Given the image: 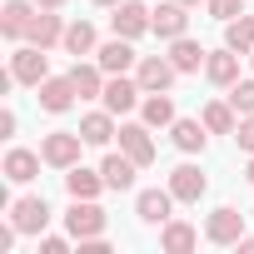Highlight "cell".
Wrapping results in <instances>:
<instances>
[{
	"mask_svg": "<svg viewBox=\"0 0 254 254\" xmlns=\"http://www.w3.org/2000/svg\"><path fill=\"white\" fill-rule=\"evenodd\" d=\"M80 150H85V135H80V130H55V135L40 140V155H45V165H55V170H75V165H80Z\"/></svg>",
	"mask_w": 254,
	"mask_h": 254,
	"instance_id": "6da1fadb",
	"label": "cell"
},
{
	"mask_svg": "<svg viewBox=\"0 0 254 254\" xmlns=\"http://www.w3.org/2000/svg\"><path fill=\"white\" fill-rule=\"evenodd\" d=\"M10 75H15V85H40V80H50V60H45V50L25 40V45L10 55Z\"/></svg>",
	"mask_w": 254,
	"mask_h": 254,
	"instance_id": "7a4b0ae2",
	"label": "cell"
},
{
	"mask_svg": "<svg viewBox=\"0 0 254 254\" xmlns=\"http://www.w3.org/2000/svg\"><path fill=\"white\" fill-rule=\"evenodd\" d=\"M150 5H140V0H120L115 5V15H110V25H115V35H125V40H140L145 30H150Z\"/></svg>",
	"mask_w": 254,
	"mask_h": 254,
	"instance_id": "3957f363",
	"label": "cell"
},
{
	"mask_svg": "<svg viewBox=\"0 0 254 254\" xmlns=\"http://www.w3.org/2000/svg\"><path fill=\"white\" fill-rule=\"evenodd\" d=\"M175 75H180V70H175V60H170V55H145V60H140V70H135V80H140V90H145V95L170 90V85H175Z\"/></svg>",
	"mask_w": 254,
	"mask_h": 254,
	"instance_id": "277c9868",
	"label": "cell"
},
{
	"mask_svg": "<svg viewBox=\"0 0 254 254\" xmlns=\"http://www.w3.org/2000/svg\"><path fill=\"white\" fill-rule=\"evenodd\" d=\"M65 229H70L75 239H95V234H105V209H100L95 199H75L70 214H65Z\"/></svg>",
	"mask_w": 254,
	"mask_h": 254,
	"instance_id": "5b68a950",
	"label": "cell"
},
{
	"mask_svg": "<svg viewBox=\"0 0 254 254\" xmlns=\"http://www.w3.org/2000/svg\"><path fill=\"white\" fill-rule=\"evenodd\" d=\"M10 219H15L20 234H40V229L50 224V204H45V194H25V199H15V204H10Z\"/></svg>",
	"mask_w": 254,
	"mask_h": 254,
	"instance_id": "8992f818",
	"label": "cell"
},
{
	"mask_svg": "<svg viewBox=\"0 0 254 254\" xmlns=\"http://www.w3.org/2000/svg\"><path fill=\"white\" fill-rule=\"evenodd\" d=\"M204 239H209V244H239V239H244V214L229 209V204L214 209V214L204 219Z\"/></svg>",
	"mask_w": 254,
	"mask_h": 254,
	"instance_id": "52a82bcc",
	"label": "cell"
},
{
	"mask_svg": "<svg viewBox=\"0 0 254 254\" xmlns=\"http://www.w3.org/2000/svg\"><path fill=\"white\" fill-rule=\"evenodd\" d=\"M140 95H145V90H140V80L110 75V80H105V95H100V100H105V110H110V115H130V110L140 105Z\"/></svg>",
	"mask_w": 254,
	"mask_h": 254,
	"instance_id": "ba28073f",
	"label": "cell"
},
{
	"mask_svg": "<svg viewBox=\"0 0 254 254\" xmlns=\"http://www.w3.org/2000/svg\"><path fill=\"white\" fill-rule=\"evenodd\" d=\"M190 5H180V0H165V5H155V15H150V30L160 35V40H180L185 30H190V15H185Z\"/></svg>",
	"mask_w": 254,
	"mask_h": 254,
	"instance_id": "9c48e42d",
	"label": "cell"
},
{
	"mask_svg": "<svg viewBox=\"0 0 254 254\" xmlns=\"http://www.w3.org/2000/svg\"><path fill=\"white\" fill-rule=\"evenodd\" d=\"M120 150L130 155L140 170L155 165V140H150V125H120Z\"/></svg>",
	"mask_w": 254,
	"mask_h": 254,
	"instance_id": "30bf717a",
	"label": "cell"
},
{
	"mask_svg": "<svg viewBox=\"0 0 254 254\" xmlns=\"http://www.w3.org/2000/svg\"><path fill=\"white\" fill-rule=\"evenodd\" d=\"M35 90H40V105H45L50 115H65V110L75 105V95H80L70 75H50V80H40Z\"/></svg>",
	"mask_w": 254,
	"mask_h": 254,
	"instance_id": "8fae6325",
	"label": "cell"
},
{
	"mask_svg": "<svg viewBox=\"0 0 254 254\" xmlns=\"http://www.w3.org/2000/svg\"><path fill=\"white\" fill-rule=\"evenodd\" d=\"M30 20H35L30 0H5V10H0V35H5V40H25L30 35Z\"/></svg>",
	"mask_w": 254,
	"mask_h": 254,
	"instance_id": "7c38bea8",
	"label": "cell"
},
{
	"mask_svg": "<svg viewBox=\"0 0 254 254\" xmlns=\"http://www.w3.org/2000/svg\"><path fill=\"white\" fill-rule=\"evenodd\" d=\"M209 190V180L194 170V165H180V170H170V194L180 199V204H199V194Z\"/></svg>",
	"mask_w": 254,
	"mask_h": 254,
	"instance_id": "4fadbf2b",
	"label": "cell"
},
{
	"mask_svg": "<svg viewBox=\"0 0 254 254\" xmlns=\"http://www.w3.org/2000/svg\"><path fill=\"white\" fill-rule=\"evenodd\" d=\"M175 194L170 190H140V199H135V214L145 219V224H170L175 214Z\"/></svg>",
	"mask_w": 254,
	"mask_h": 254,
	"instance_id": "5bb4252c",
	"label": "cell"
},
{
	"mask_svg": "<svg viewBox=\"0 0 254 254\" xmlns=\"http://www.w3.org/2000/svg\"><path fill=\"white\" fill-rule=\"evenodd\" d=\"M95 60H100V70H105V75H125V70L135 65V45L125 40V35H115L110 45H100V50H95Z\"/></svg>",
	"mask_w": 254,
	"mask_h": 254,
	"instance_id": "9a60e30c",
	"label": "cell"
},
{
	"mask_svg": "<svg viewBox=\"0 0 254 254\" xmlns=\"http://www.w3.org/2000/svg\"><path fill=\"white\" fill-rule=\"evenodd\" d=\"M199 120H204V130H209V135H234V130H239V110H234L229 100H209Z\"/></svg>",
	"mask_w": 254,
	"mask_h": 254,
	"instance_id": "2e32d148",
	"label": "cell"
},
{
	"mask_svg": "<svg viewBox=\"0 0 254 254\" xmlns=\"http://www.w3.org/2000/svg\"><path fill=\"white\" fill-rule=\"evenodd\" d=\"M135 170H140V165L125 155V150H120V155H105V165H100L105 190H130V185H135Z\"/></svg>",
	"mask_w": 254,
	"mask_h": 254,
	"instance_id": "e0dca14e",
	"label": "cell"
},
{
	"mask_svg": "<svg viewBox=\"0 0 254 254\" xmlns=\"http://www.w3.org/2000/svg\"><path fill=\"white\" fill-rule=\"evenodd\" d=\"M170 60H175V70H180V75H194L209 55H204V45H199V40L180 35V40H170Z\"/></svg>",
	"mask_w": 254,
	"mask_h": 254,
	"instance_id": "ac0fdd59",
	"label": "cell"
},
{
	"mask_svg": "<svg viewBox=\"0 0 254 254\" xmlns=\"http://www.w3.org/2000/svg\"><path fill=\"white\" fill-rule=\"evenodd\" d=\"M204 75H209L214 85H224V90H229V85L239 80V50H229V45H224V50H214V55L204 60Z\"/></svg>",
	"mask_w": 254,
	"mask_h": 254,
	"instance_id": "d6986e66",
	"label": "cell"
},
{
	"mask_svg": "<svg viewBox=\"0 0 254 254\" xmlns=\"http://www.w3.org/2000/svg\"><path fill=\"white\" fill-rule=\"evenodd\" d=\"M30 45H40V50H50L55 40H65V25H60V15L55 10H40L35 20H30V35H25Z\"/></svg>",
	"mask_w": 254,
	"mask_h": 254,
	"instance_id": "ffe728a7",
	"label": "cell"
},
{
	"mask_svg": "<svg viewBox=\"0 0 254 254\" xmlns=\"http://www.w3.org/2000/svg\"><path fill=\"white\" fill-rule=\"evenodd\" d=\"M40 160H45V155H35V150H10V155H5V180L30 185V180L40 175Z\"/></svg>",
	"mask_w": 254,
	"mask_h": 254,
	"instance_id": "44dd1931",
	"label": "cell"
},
{
	"mask_svg": "<svg viewBox=\"0 0 254 254\" xmlns=\"http://www.w3.org/2000/svg\"><path fill=\"white\" fill-rule=\"evenodd\" d=\"M160 244H165V254H190V249L199 244V229L185 224V219H170L165 234H160Z\"/></svg>",
	"mask_w": 254,
	"mask_h": 254,
	"instance_id": "7402d4cb",
	"label": "cell"
},
{
	"mask_svg": "<svg viewBox=\"0 0 254 254\" xmlns=\"http://www.w3.org/2000/svg\"><path fill=\"white\" fill-rule=\"evenodd\" d=\"M80 135H85V145H110L120 130H115V115L110 110H95V115H85L80 120Z\"/></svg>",
	"mask_w": 254,
	"mask_h": 254,
	"instance_id": "603a6c76",
	"label": "cell"
},
{
	"mask_svg": "<svg viewBox=\"0 0 254 254\" xmlns=\"http://www.w3.org/2000/svg\"><path fill=\"white\" fill-rule=\"evenodd\" d=\"M140 115H145V125L150 130H165V125H175L180 115H175V100L160 90V95H145V105H140Z\"/></svg>",
	"mask_w": 254,
	"mask_h": 254,
	"instance_id": "cb8c5ba5",
	"label": "cell"
},
{
	"mask_svg": "<svg viewBox=\"0 0 254 254\" xmlns=\"http://www.w3.org/2000/svg\"><path fill=\"white\" fill-rule=\"evenodd\" d=\"M70 80H75V90H80V100H95V95H105V70H100V60L95 65H70Z\"/></svg>",
	"mask_w": 254,
	"mask_h": 254,
	"instance_id": "d4e9b609",
	"label": "cell"
},
{
	"mask_svg": "<svg viewBox=\"0 0 254 254\" xmlns=\"http://www.w3.org/2000/svg\"><path fill=\"white\" fill-rule=\"evenodd\" d=\"M65 190H70V199H95V194L105 190V175H95V170L75 165V170L65 175Z\"/></svg>",
	"mask_w": 254,
	"mask_h": 254,
	"instance_id": "484cf974",
	"label": "cell"
},
{
	"mask_svg": "<svg viewBox=\"0 0 254 254\" xmlns=\"http://www.w3.org/2000/svg\"><path fill=\"white\" fill-rule=\"evenodd\" d=\"M170 135H175V145H180L185 155H199L209 130H204V120H175V125H170Z\"/></svg>",
	"mask_w": 254,
	"mask_h": 254,
	"instance_id": "4316f807",
	"label": "cell"
},
{
	"mask_svg": "<svg viewBox=\"0 0 254 254\" xmlns=\"http://www.w3.org/2000/svg\"><path fill=\"white\" fill-rule=\"evenodd\" d=\"M60 45H65L75 60H80V55H95V25H90V20H75V25H65V40H60Z\"/></svg>",
	"mask_w": 254,
	"mask_h": 254,
	"instance_id": "83f0119b",
	"label": "cell"
},
{
	"mask_svg": "<svg viewBox=\"0 0 254 254\" xmlns=\"http://www.w3.org/2000/svg\"><path fill=\"white\" fill-rule=\"evenodd\" d=\"M224 45L239 50V55H254V15H239L224 25Z\"/></svg>",
	"mask_w": 254,
	"mask_h": 254,
	"instance_id": "f1b7e54d",
	"label": "cell"
},
{
	"mask_svg": "<svg viewBox=\"0 0 254 254\" xmlns=\"http://www.w3.org/2000/svg\"><path fill=\"white\" fill-rule=\"evenodd\" d=\"M229 105H234L239 115H254V80H234V85H229Z\"/></svg>",
	"mask_w": 254,
	"mask_h": 254,
	"instance_id": "f546056e",
	"label": "cell"
},
{
	"mask_svg": "<svg viewBox=\"0 0 254 254\" xmlns=\"http://www.w3.org/2000/svg\"><path fill=\"white\" fill-rule=\"evenodd\" d=\"M204 5H209V15H214V20H224V25L244 15V0H204Z\"/></svg>",
	"mask_w": 254,
	"mask_h": 254,
	"instance_id": "4dcf8cb0",
	"label": "cell"
},
{
	"mask_svg": "<svg viewBox=\"0 0 254 254\" xmlns=\"http://www.w3.org/2000/svg\"><path fill=\"white\" fill-rule=\"evenodd\" d=\"M234 140H239V150H249V155H254V115H244V120H239Z\"/></svg>",
	"mask_w": 254,
	"mask_h": 254,
	"instance_id": "1f68e13d",
	"label": "cell"
},
{
	"mask_svg": "<svg viewBox=\"0 0 254 254\" xmlns=\"http://www.w3.org/2000/svg\"><path fill=\"white\" fill-rule=\"evenodd\" d=\"M40 254H65V239H60V234H45V239H40Z\"/></svg>",
	"mask_w": 254,
	"mask_h": 254,
	"instance_id": "d6a6232c",
	"label": "cell"
},
{
	"mask_svg": "<svg viewBox=\"0 0 254 254\" xmlns=\"http://www.w3.org/2000/svg\"><path fill=\"white\" fill-rule=\"evenodd\" d=\"M239 254H254V234H244V239H239Z\"/></svg>",
	"mask_w": 254,
	"mask_h": 254,
	"instance_id": "836d02e7",
	"label": "cell"
},
{
	"mask_svg": "<svg viewBox=\"0 0 254 254\" xmlns=\"http://www.w3.org/2000/svg\"><path fill=\"white\" fill-rule=\"evenodd\" d=\"M35 5H40V10H60V5H65V0H35Z\"/></svg>",
	"mask_w": 254,
	"mask_h": 254,
	"instance_id": "e575fe53",
	"label": "cell"
},
{
	"mask_svg": "<svg viewBox=\"0 0 254 254\" xmlns=\"http://www.w3.org/2000/svg\"><path fill=\"white\" fill-rule=\"evenodd\" d=\"M95 5H110V10H115V5H120V0H95Z\"/></svg>",
	"mask_w": 254,
	"mask_h": 254,
	"instance_id": "d590c367",
	"label": "cell"
},
{
	"mask_svg": "<svg viewBox=\"0 0 254 254\" xmlns=\"http://www.w3.org/2000/svg\"><path fill=\"white\" fill-rule=\"evenodd\" d=\"M244 175H249V185H254V160H249V170H244Z\"/></svg>",
	"mask_w": 254,
	"mask_h": 254,
	"instance_id": "8d00e7d4",
	"label": "cell"
},
{
	"mask_svg": "<svg viewBox=\"0 0 254 254\" xmlns=\"http://www.w3.org/2000/svg\"><path fill=\"white\" fill-rule=\"evenodd\" d=\"M180 5H199V0H180Z\"/></svg>",
	"mask_w": 254,
	"mask_h": 254,
	"instance_id": "74e56055",
	"label": "cell"
}]
</instances>
